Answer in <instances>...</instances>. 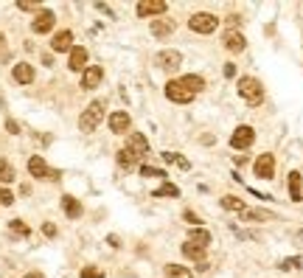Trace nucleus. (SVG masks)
Wrapping results in <instances>:
<instances>
[{
  "label": "nucleus",
  "instance_id": "nucleus-17",
  "mask_svg": "<svg viewBox=\"0 0 303 278\" xmlns=\"http://www.w3.org/2000/svg\"><path fill=\"white\" fill-rule=\"evenodd\" d=\"M62 208H65V214H68L70 220L82 216V203H79V200H73L70 194H65V197H62Z\"/></svg>",
  "mask_w": 303,
  "mask_h": 278
},
{
  "label": "nucleus",
  "instance_id": "nucleus-21",
  "mask_svg": "<svg viewBox=\"0 0 303 278\" xmlns=\"http://www.w3.org/2000/svg\"><path fill=\"white\" fill-rule=\"evenodd\" d=\"M174 31V23L171 20H154L152 23V34L154 37H166V34H171Z\"/></svg>",
  "mask_w": 303,
  "mask_h": 278
},
{
  "label": "nucleus",
  "instance_id": "nucleus-28",
  "mask_svg": "<svg viewBox=\"0 0 303 278\" xmlns=\"http://www.w3.org/2000/svg\"><path fill=\"white\" fill-rule=\"evenodd\" d=\"M14 177H17L14 169H11L6 161H0V183H14Z\"/></svg>",
  "mask_w": 303,
  "mask_h": 278
},
{
  "label": "nucleus",
  "instance_id": "nucleus-11",
  "mask_svg": "<svg viewBox=\"0 0 303 278\" xmlns=\"http://www.w3.org/2000/svg\"><path fill=\"white\" fill-rule=\"evenodd\" d=\"M51 48L56 51V54H62V51H73V34H70V31H59L56 37L51 39Z\"/></svg>",
  "mask_w": 303,
  "mask_h": 278
},
{
  "label": "nucleus",
  "instance_id": "nucleus-40",
  "mask_svg": "<svg viewBox=\"0 0 303 278\" xmlns=\"http://www.w3.org/2000/svg\"><path fill=\"white\" fill-rule=\"evenodd\" d=\"M107 242H110L112 247H121V242H118V236H107Z\"/></svg>",
  "mask_w": 303,
  "mask_h": 278
},
{
  "label": "nucleus",
  "instance_id": "nucleus-37",
  "mask_svg": "<svg viewBox=\"0 0 303 278\" xmlns=\"http://www.w3.org/2000/svg\"><path fill=\"white\" fill-rule=\"evenodd\" d=\"M6 129H9L11 135H17V132H20V127H17V121H11V118L6 121Z\"/></svg>",
  "mask_w": 303,
  "mask_h": 278
},
{
  "label": "nucleus",
  "instance_id": "nucleus-34",
  "mask_svg": "<svg viewBox=\"0 0 303 278\" xmlns=\"http://www.w3.org/2000/svg\"><path fill=\"white\" fill-rule=\"evenodd\" d=\"M82 278H104V273H101V270H93V267H85L82 270Z\"/></svg>",
  "mask_w": 303,
  "mask_h": 278
},
{
  "label": "nucleus",
  "instance_id": "nucleus-33",
  "mask_svg": "<svg viewBox=\"0 0 303 278\" xmlns=\"http://www.w3.org/2000/svg\"><path fill=\"white\" fill-rule=\"evenodd\" d=\"M247 220H270V214L267 211H245Z\"/></svg>",
  "mask_w": 303,
  "mask_h": 278
},
{
  "label": "nucleus",
  "instance_id": "nucleus-10",
  "mask_svg": "<svg viewBox=\"0 0 303 278\" xmlns=\"http://www.w3.org/2000/svg\"><path fill=\"white\" fill-rule=\"evenodd\" d=\"M101 76H104V70L96 68V65L85 68V73H82V87H85V90H93V87H98Z\"/></svg>",
  "mask_w": 303,
  "mask_h": 278
},
{
  "label": "nucleus",
  "instance_id": "nucleus-30",
  "mask_svg": "<svg viewBox=\"0 0 303 278\" xmlns=\"http://www.w3.org/2000/svg\"><path fill=\"white\" fill-rule=\"evenodd\" d=\"M9 228H11V233H17V236H28V233H31V228H28L26 222H20V220H11Z\"/></svg>",
  "mask_w": 303,
  "mask_h": 278
},
{
  "label": "nucleus",
  "instance_id": "nucleus-42",
  "mask_svg": "<svg viewBox=\"0 0 303 278\" xmlns=\"http://www.w3.org/2000/svg\"><path fill=\"white\" fill-rule=\"evenodd\" d=\"M298 242H303V230H298Z\"/></svg>",
  "mask_w": 303,
  "mask_h": 278
},
{
  "label": "nucleus",
  "instance_id": "nucleus-16",
  "mask_svg": "<svg viewBox=\"0 0 303 278\" xmlns=\"http://www.w3.org/2000/svg\"><path fill=\"white\" fill-rule=\"evenodd\" d=\"M87 65V51L85 48H73L70 51V59H68V68L70 70H85Z\"/></svg>",
  "mask_w": 303,
  "mask_h": 278
},
{
  "label": "nucleus",
  "instance_id": "nucleus-5",
  "mask_svg": "<svg viewBox=\"0 0 303 278\" xmlns=\"http://www.w3.org/2000/svg\"><path fill=\"white\" fill-rule=\"evenodd\" d=\"M28 171H31L34 177H39V180H59V171H53L45 166V161L39 155L28 157Z\"/></svg>",
  "mask_w": 303,
  "mask_h": 278
},
{
  "label": "nucleus",
  "instance_id": "nucleus-38",
  "mask_svg": "<svg viewBox=\"0 0 303 278\" xmlns=\"http://www.w3.org/2000/svg\"><path fill=\"white\" fill-rule=\"evenodd\" d=\"M186 222H191V225H199V216L194 214V211H186Z\"/></svg>",
  "mask_w": 303,
  "mask_h": 278
},
{
  "label": "nucleus",
  "instance_id": "nucleus-7",
  "mask_svg": "<svg viewBox=\"0 0 303 278\" xmlns=\"http://www.w3.org/2000/svg\"><path fill=\"white\" fill-rule=\"evenodd\" d=\"M255 177H261V180H272V174H275V157L272 155H261L258 161H255Z\"/></svg>",
  "mask_w": 303,
  "mask_h": 278
},
{
  "label": "nucleus",
  "instance_id": "nucleus-19",
  "mask_svg": "<svg viewBox=\"0 0 303 278\" xmlns=\"http://www.w3.org/2000/svg\"><path fill=\"white\" fill-rule=\"evenodd\" d=\"M289 197H292V203H300L303 194H300V171H292L289 174Z\"/></svg>",
  "mask_w": 303,
  "mask_h": 278
},
{
  "label": "nucleus",
  "instance_id": "nucleus-24",
  "mask_svg": "<svg viewBox=\"0 0 303 278\" xmlns=\"http://www.w3.org/2000/svg\"><path fill=\"white\" fill-rule=\"evenodd\" d=\"M222 208H228V211H239V214H245V203H241L239 197H233V194H228V197H222Z\"/></svg>",
  "mask_w": 303,
  "mask_h": 278
},
{
  "label": "nucleus",
  "instance_id": "nucleus-9",
  "mask_svg": "<svg viewBox=\"0 0 303 278\" xmlns=\"http://www.w3.org/2000/svg\"><path fill=\"white\" fill-rule=\"evenodd\" d=\"M127 149L132 152L135 157H144V155H149V141H146L140 132H132V135H129V146H127Z\"/></svg>",
  "mask_w": 303,
  "mask_h": 278
},
{
  "label": "nucleus",
  "instance_id": "nucleus-29",
  "mask_svg": "<svg viewBox=\"0 0 303 278\" xmlns=\"http://www.w3.org/2000/svg\"><path fill=\"white\" fill-rule=\"evenodd\" d=\"M154 197H180V188L171 186V183H166V186H160L157 191H154Z\"/></svg>",
  "mask_w": 303,
  "mask_h": 278
},
{
  "label": "nucleus",
  "instance_id": "nucleus-27",
  "mask_svg": "<svg viewBox=\"0 0 303 278\" xmlns=\"http://www.w3.org/2000/svg\"><path fill=\"white\" fill-rule=\"evenodd\" d=\"M163 161H166V163H177L180 169H191V163H188L186 157H180L177 152H163Z\"/></svg>",
  "mask_w": 303,
  "mask_h": 278
},
{
  "label": "nucleus",
  "instance_id": "nucleus-31",
  "mask_svg": "<svg viewBox=\"0 0 303 278\" xmlns=\"http://www.w3.org/2000/svg\"><path fill=\"white\" fill-rule=\"evenodd\" d=\"M300 264H303L300 259H298V256H292V259H284V262H281V270H298Z\"/></svg>",
  "mask_w": 303,
  "mask_h": 278
},
{
  "label": "nucleus",
  "instance_id": "nucleus-14",
  "mask_svg": "<svg viewBox=\"0 0 303 278\" xmlns=\"http://www.w3.org/2000/svg\"><path fill=\"white\" fill-rule=\"evenodd\" d=\"M14 82H20V85H31L34 82V68L28 62H20L14 65Z\"/></svg>",
  "mask_w": 303,
  "mask_h": 278
},
{
  "label": "nucleus",
  "instance_id": "nucleus-26",
  "mask_svg": "<svg viewBox=\"0 0 303 278\" xmlns=\"http://www.w3.org/2000/svg\"><path fill=\"white\" fill-rule=\"evenodd\" d=\"M118 163H121L124 169H132L135 163H138V157H135L129 149H121V152H118Z\"/></svg>",
  "mask_w": 303,
  "mask_h": 278
},
{
  "label": "nucleus",
  "instance_id": "nucleus-35",
  "mask_svg": "<svg viewBox=\"0 0 303 278\" xmlns=\"http://www.w3.org/2000/svg\"><path fill=\"white\" fill-rule=\"evenodd\" d=\"M0 203H3V205H11V203H14V194L6 191V188H0Z\"/></svg>",
  "mask_w": 303,
  "mask_h": 278
},
{
  "label": "nucleus",
  "instance_id": "nucleus-41",
  "mask_svg": "<svg viewBox=\"0 0 303 278\" xmlns=\"http://www.w3.org/2000/svg\"><path fill=\"white\" fill-rule=\"evenodd\" d=\"M26 278H45V275H43V273H28Z\"/></svg>",
  "mask_w": 303,
  "mask_h": 278
},
{
  "label": "nucleus",
  "instance_id": "nucleus-2",
  "mask_svg": "<svg viewBox=\"0 0 303 278\" xmlns=\"http://www.w3.org/2000/svg\"><path fill=\"white\" fill-rule=\"evenodd\" d=\"M101 118H104V102H93V104H87V110L82 112V118H79V127H82V132H93V129L101 124Z\"/></svg>",
  "mask_w": 303,
  "mask_h": 278
},
{
  "label": "nucleus",
  "instance_id": "nucleus-3",
  "mask_svg": "<svg viewBox=\"0 0 303 278\" xmlns=\"http://www.w3.org/2000/svg\"><path fill=\"white\" fill-rule=\"evenodd\" d=\"M216 26H219V20L213 14H205V11H202V14H194L191 20H188V28L197 31V34H213Z\"/></svg>",
  "mask_w": 303,
  "mask_h": 278
},
{
  "label": "nucleus",
  "instance_id": "nucleus-18",
  "mask_svg": "<svg viewBox=\"0 0 303 278\" xmlns=\"http://www.w3.org/2000/svg\"><path fill=\"white\" fill-rule=\"evenodd\" d=\"M225 48L228 51H245V37H241V34H236V31H228L225 34Z\"/></svg>",
  "mask_w": 303,
  "mask_h": 278
},
{
  "label": "nucleus",
  "instance_id": "nucleus-6",
  "mask_svg": "<svg viewBox=\"0 0 303 278\" xmlns=\"http://www.w3.org/2000/svg\"><path fill=\"white\" fill-rule=\"evenodd\" d=\"M253 141H255L253 127H239L233 135H230V146H233V149H250Z\"/></svg>",
  "mask_w": 303,
  "mask_h": 278
},
{
  "label": "nucleus",
  "instance_id": "nucleus-32",
  "mask_svg": "<svg viewBox=\"0 0 303 278\" xmlns=\"http://www.w3.org/2000/svg\"><path fill=\"white\" fill-rule=\"evenodd\" d=\"M140 174L144 177H166L160 169H154V166H140Z\"/></svg>",
  "mask_w": 303,
  "mask_h": 278
},
{
  "label": "nucleus",
  "instance_id": "nucleus-25",
  "mask_svg": "<svg viewBox=\"0 0 303 278\" xmlns=\"http://www.w3.org/2000/svg\"><path fill=\"white\" fill-rule=\"evenodd\" d=\"M183 85H186L188 90H191L194 96H197L202 87H205V82H202V76H194V73H191V76H183Z\"/></svg>",
  "mask_w": 303,
  "mask_h": 278
},
{
  "label": "nucleus",
  "instance_id": "nucleus-23",
  "mask_svg": "<svg viewBox=\"0 0 303 278\" xmlns=\"http://www.w3.org/2000/svg\"><path fill=\"white\" fill-rule=\"evenodd\" d=\"M194 273L188 267H183V264H169L166 267V278H191Z\"/></svg>",
  "mask_w": 303,
  "mask_h": 278
},
{
  "label": "nucleus",
  "instance_id": "nucleus-43",
  "mask_svg": "<svg viewBox=\"0 0 303 278\" xmlns=\"http://www.w3.org/2000/svg\"><path fill=\"white\" fill-rule=\"evenodd\" d=\"M0 43H3V34H0Z\"/></svg>",
  "mask_w": 303,
  "mask_h": 278
},
{
  "label": "nucleus",
  "instance_id": "nucleus-22",
  "mask_svg": "<svg viewBox=\"0 0 303 278\" xmlns=\"http://www.w3.org/2000/svg\"><path fill=\"white\" fill-rule=\"evenodd\" d=\"M188 242H191V245H197V247H205V245H211V233H208V230L194 228L191 236H188Z\"/></svg>",
  "mask_w": 303,
  "mask_h": 278
},
{
  "label": "nucleus",
  "instance_id": "nucleus-1",
  "mask_svg": "<svg viewBox=\"0 0 303 278\" xmlns=\"http://www.w3.org/2000/svg\"><path fill=\"white\" fill-rule=\"evenodd\" d=\"M236 87H239V96L245 98L247 104H261V98H264L261 82H258V79H253V76H241Z\"/></svg>",
  "mask_w": 303,
  "mask_h": 278
},
{
  "label": "nucleus",
  "instance_id": "nucleus-15",
  "mask_svg": "<svg viewBox=\"0 0 303 278\" xmlns=\"http://www.w3.org/2000/svg\"><path fill=\"white\" fill-rule=\"evenodd\" d=\"M110 129L115 135L127 132V129H129V115H127V112H112V115H110Z\"/></svg>",
  "mask_w": 303,
  "mask_h": 278
},
{
  "label": "nucleus",
  "instance_id": "nucleus-8",
  "mask_svg": "<svg viewBox=\"0 0 303 278\" xmlns=\"http://www.w3.org/2000/svg\"><path fill=\"white\" fill-rule=\"evenodd\" d=\"M157 65L163 70H177L183 65V56H180V51H160L157 54Z\"/></svg>",
  "mask_w": 303,
  "mask_h": 278
},
{
  "label": "nucleus",
  "instance_id": "nucleus-4",
  "mask_svg": "<svg viewBox=\"0 0 303 278\" xmlns=\"http://www.w3.org/2000/svg\"><path fill=\"white\" fill-rule=\"evenodd\" d=\"M166 96H169L171 102H177V104H188L194 98V93L183 85V79H177V82H169V85H166Z\"/></svg>",
  "mask_w": 303,
  "mask_h": 278
},
{
  "label": "nucleus",
  "instance_id": "nucleus-39",
  "mask_svg": "<svg viewBox=\"0 0 303 278\" xmlns=\"http://www.w3.org/2000/svg\"><path fill=\"white\" fill-rule=\"evenodd\" d=\"M225 76H228V79H233V76H236V68H233V65H225Z\"/></svg>",
  "mask_w": 303,
  "mask_h": 278
},
{
  "label": "nucleus",
  "instance_id": "nucleus-20",
  "mask_svg": "<svg viewBox=\"0 0 303 278\" xmlns=\"http://www.w3.org/2000/svg\"><path fill=\"white\" fill-rule=\"evenodd\" d=\"M183 253H186L188 259H194V262L205 264V247H197V245H191V242H186V245H183Z\"/></svg>",
  "mask_w": 303,
  "mask_h": 278
},
{
  "label": "nucleus",
  "instance_id": "nucleus-12",
  "mask_svg": "<svg viewBox=\"0 0 303 278\" xmlns=\"http://www.w3.org/2000/svg\"><path fill=\"white\" fill-rule=\"evenodd\" d=\"M53 23H56V17H53V11H43V14L37 17V20L31 23V28L37 34H48L51 28H53Z\"/></svg>",
  "mask_w": 303,
  "mask_h": 278
},
{
  "label": "nucleus",
  "instance_id": "nucleus-36",
  "mask_svg": "<svg viewBox=\"0 0 303 278\" xmlns=\"http://www.w3.org/2000/svg\"><path fill=\"white\" fill-rule=\"evenodd\" d=\"M43 233H45V236H56V225H53V222H45V225H43Z\"/></svg>",
  "mask_w": 303,
  "mask_h": 278
},
{
  "label": "nucleus",
  "instance_id": "nucleus-13",
  "mask_svg": "<svg viewBox=\"0 0 303 278\" xmlns=\"http://www.w3.org/2000/svg\"><path fill=\"white\" fill-rule=\"evenodd\" d=\"M166 3L163 0H146V3H138V14L140 17H149V14H163Z\"/></svg>",
  "mask_w": 303,
  "mask_h": 278
}]
</instances>
